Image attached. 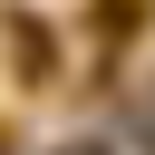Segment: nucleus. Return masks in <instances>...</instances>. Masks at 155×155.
<instances>
[]
</instances>
